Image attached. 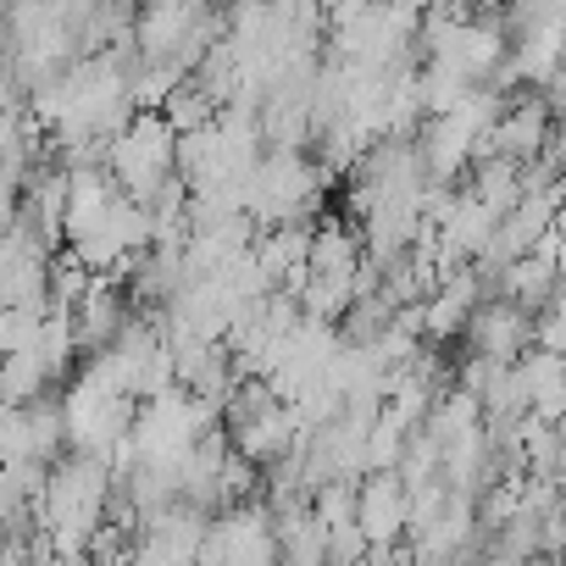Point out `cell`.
Listing matches in <instances>:
<instances>
[{
  "mask_svg": "<svg viewBox=\"0 0 566 566\" xmlns=\"http://www.w3.org/2000/svg\"><path fill=\"white\" fill-rule=\"evenodd\" d=\"M461 339L472 345V356L511 367V361L527 350V312H516L511 301L489 295V301H478V306H472V317H467Z\"/></svg>",
  "mask_w": 566,
  "mask_h": 566,
  "instance_id": "277c9868",
  "label": "cell"
},
{
  "mask_svg": "<svg viewBox=\"0 0 566 566\" xmlns=\"http://www.w3.org/2000/svg\"><path fill=\"white\" fill-rule=\"evenodd\" d=\"M328 172L312 150H261L250 178H244V217L255 228H277V222H312L323 195H328Z\"/></svg>",
  "mask_w": 566,
  "mask_h": 566,
  "instance_id": "6da1fadb",
  "label": "cell"
},
{
  "mask_svg": "<svg viewBox=\"0 0 566 566\" xmlns=\"http://www.w3.org/2000/svg\"><path fill=\"white\" fill-rule=\"evenodd\" d=\"M172 145H178V134H172L156 112H134V117L123 123V134L106 139L101 167H106V178L117 184V195H128V200L145 206V200L172 178Z\"/></svg>",
  "mask_w": 566,
  "mask_h": 566,
  "instance_id": "3957f363",
  "label": "cell"
},
{
  "mask_svg": "<svg viewBox=\"0 0 566 566\" xmlns=\"http://www.w3.org/2000/svg\"><path fill=\"white\" fill-rule=\"evenodd\" d=\"M555 277H560V261H549V255H533V250H527V255H516V261L494 266V295L533 317L538 306H549V301H555Z\"/></svg>",
  "mask_w": 566,
  "mask_h": 566,
  "instance_id": "8992f818",
  "label": "cell"
},
{
  "mask_svg": "<svg viewBox=\"0 0 566 566\" xmlns=\"http://www.w3.org/2000/svg\"><path fill=\"white\" fill-rule=\"evenodd\" d=\"M12 222H18V184L0 178V233H7Z\"/></svg>",
  "mask_w": 566,
  "mask_h": 566,
  "instance_id": "ba28073f",
  "label": "cell"
},
{
  "mask_svg": "<svg viewBox=\"0 0 566 566\" xmlns=\"http://www.w3.org/2000/svg\"><path fill=\"white\" fill-rule=\"evenodd\" d=\"M156 117H161L172 134H195V128H206V123L217 117V101H211V95H206L195 78H184V84H178V90H172V95L156 106Z\"/></svg>",
  "mask_w": 566,
  "mask_h": 566,
  "instance_id": "52a82bcc",
  "label": "cell"
},
{
  "mask_svg": "<svg viewBox=\"0 0 566 566\" xmlns=\"http://www.w3.org/2000/svg\"><path fill=\"white\" fill-rule=\"evenodd\" d=\"M356 527L367 544H400L406 538V483L395 472H361L356 478Z\"/></svg>",
  "mask_w": 566,
  "mask_h": 566,
  "instance_id": "5b68a950",
  "label": "cell"
},
{
  "mask_svg": "<svg viewBox=\"0 0 566 566\" xmlns=\"http://www.w3.org/2000/svg\"><path fill=\"white\" fill-rule=\"evenodd\" d=\"M134 411H139V400H128L117 384H106L90 361H84V373L67 384V395H62V428H67V450H78V455H112L123 439H128V428H134Z\"/></svg>",
  "mask_w": 566,
  "mask_h": 566,
  "instance_id": "7a4b0ae2",
  "label": "cell"
}]
</instances>
